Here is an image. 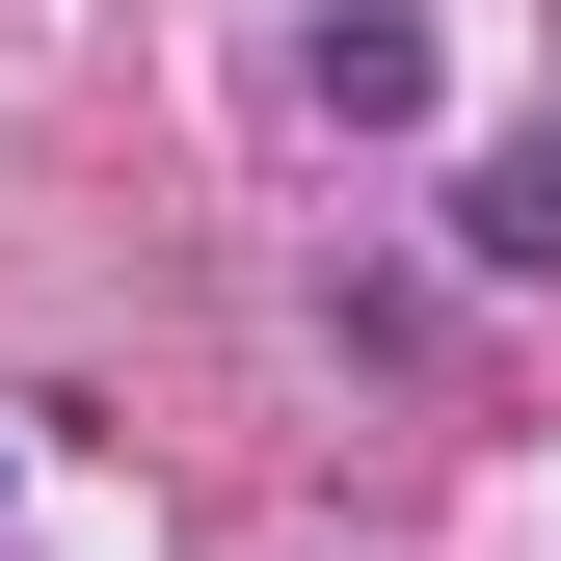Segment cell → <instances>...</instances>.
I'll return each instance as SVG.
<instances>
[{
  "label": "cell",
  "instance_id": "1",
  "mask_svg": "<svg viewBox=\"0 0 561 561\" xmlns=\"http://www.w3.org/2000/svg\"><path fill=\"white\" fill-rule=\"evenodd\" d=\"M455 267H508V295L561 267V107H535V134H481V161H455Z\"/></svg>",
  "mask_w": 561,
  "mask_h": 561
},
{
  "label": "cell",
  "instance_id": "2",
  "mask_svg": "<svg viewBox=\"0 0 561 561\" xmlns=\"http://www.w3.org/2000/svg\"><path fill=\"white\" fill-rule=\"evenodd\" d=\"M321 107L347 134H428V0H321Z\"/></svg>",
  "mask_w": 561,
  "mask_h": 561
}]
</instances>
